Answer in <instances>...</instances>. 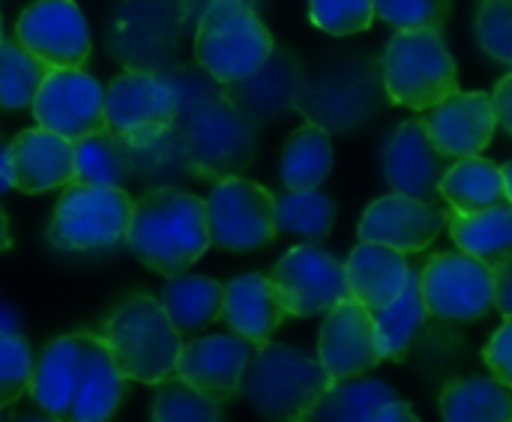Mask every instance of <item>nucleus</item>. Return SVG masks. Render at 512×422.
Returning a JSON list of instances; mask_svg holds the SVG:
<instances>
[{"label": "nucleus", "instance_id": "1", "mask_svg": "<svg viewBox=\"0 0 512 422\" xmlns=\"http://www.w3.org/2000/svg\"><path fill=\"white\" fill-rule=\"evenodd\" d=\"M210 243L207 201L198 195L177 186H159L135 201L126 246L144 267L162 276L186 273Z\"/></svg>", "mask_w": 512, "mask_h": 422}, {"label": "nucleus", "instance_id": "2", "mask_svg": "<svg viewBox=\"0 0 512 422\" xmlns=\"http://www.w3.org/2000/svg\"><path fill=\"white\" fill-rule=\"evenodd\" d=\"M330 387L333 375L318 357L276 342H264L252 351L240 381V393L258 414L288 422L309 420Z\"/></svg>", "mask_w": 512, "mask_h": 422}, {"label": "nucleus", "instance_id": "3", "mask_svg": "<svg viewBox=\"0 0 512 422\" xmlns=\"http://www.w3.org/2000/svg\"><path fill=\"white\" fill-rule=\"evenodd\" d=\"M99 336L129 381L156 387L177 372L183 336L171 324L162 300L150 294H132L126 303H120L102 324Z\"/></svg>", "mask_w": 512, "mask_h": 422}, {"label": "nucleus", "instance_id": "4", "mask_svg": "<svg viewBox=\"0 0 512 422\" xmlns=\"http://www.w3.org/2000/svg\"><path fill=\"white\" fill-rule=\"evenodd\" d=\"M273 51L276 39L249 0H213L195 21V60L216 84L255 75Z\"/></svg>", "mask_w": 512, "mask_h": 422}, {"label": "nucleus", "instance_id": "5", "mask_svg": "<svg viewBox=\"0 0 512 422\" xmlns=\"http://www.w3.org/2000/svg\"><path fill=\"white\" fill-rule=\"evenodd\" d=\"M255 147V120H249L228 93H213L189 108L180 150L186 168H192L198 177L213 183L237 177L249 168Z\"/></svg>", "mask_w": 512, "mask_h": 422}, {"label": "nucleus", "instance_id": "6", "mask_svg": "<svg viewBox=\"0 0 512 422\" xmlns=\"http://www.w3.org/2000/svg\"><path fill=\"white\" fill-rule=\"evenodd\" d=\"M384 96L411 111H429L459 90L456 60L438 30H399L381 57Z\"/></svg>", "mask_w": 512, "mask_h": 422}, {"label": "nucleus", "instance_id": "7", "mask_svg": "<svg viewBox=\"0 0 512 422\" xmlns=\"http://www.w3.org/2000/svg\"><path fill=\"white\" fill-rule=\"evenodd\" d=\"M135 201L120 186L69 183L54 207L48 243L60 252H105L126 243Z\"/></svg>", "mask_w": 512, "mask_h": 422}, {"label": "nucleus", "instance_id": "8", "mask_svg": "<svg viewBox=\"0 0 512 422\" xmlns=\"http://www.w3.org/2000/svg\"><path fill=\"white\" fill-rule=\"evenodd\" d=\"M180 99L168 78L147 69H126L105 87V132L129 150H147L174 132Z\"/></svg>", "mask_w": 512, "mask_h": 422}, {"label": "nucleus", "instance_id": "9", "mask_svg": "<svg viewBox=\"0 0 512 422\" xmlns=\"http://www.w3.org/2000/svg\"><path fill=\"white\" fill-rule=\"evenodd\" d=\"M381 105L378 72L372 60L339 54L336 63L306 78L297 93V111L327 132H351L363 126Z\"/></svg>", "mask_w": 512, "mask_h": 422}, {"label": "nucleus", "instance_id": "10", "mask_svg": "<svg viewBox=\"0 0 512 422\" xmlns=\"http://www.w3.org/2000/svg\"><path fill=\"white\" fill-rule=\"evenodd\" d=\"M186 30L183 0H120L108 27V48L129 69H168Z\"/></svg>", "mask_w": 512, "mask_h": 422}, {"label": "nucleus", "instance_id": "11", "mask_svg": "<svg viewBox=\"0 0 512 422\" xmlns=\"http://www.w3.org/2000/svg\"><path fill=\"white\" fill-rule=\"evenodd\" d=\"M207 219L213 243L228 252H255L279 234L276 198L240 174L216 180L207 198Z\"/></svg>", "mask_w": 512, "mask_h": 422}, {"label": "nucleus", "instance_id": "12", "mask_svg": "<svg viewBox=\"0 0 512 422\" xmlns=\"http://www.w3.org/2000/svg\"><path fill=\"white\" fill-rule=\"evenodd\" d=\"M429 315L441 321H477L495 306L492 267L468 252H438L420 270Z\"/></svg>", "mask_w": 512, "mask_h": 422}, {"label": "nucleus", "instance_id": "13", "mask_svg": "<svg viewBox=\"0 0 512 422\" xmlns=\"http://www.w3.org/2000/svg\"><path fill=\"white\" fill-rule=\"evenodd\" d=\"M285 312L291 318H312L330 312L348 294L345 264L318 246H294L270 276Z\"/></svg>", "mask_w": 512, "mask_h": 422}, {"label": "nucleus", "instance_id": "14", "mask_svg": "<svg viewBox=\"0 0 512 422\" xmlns=\"http://www.w3.org/2000/svg\"><path fill=\"white\" fill-rule=\"evenodd\" d=\"M30 111L39 126L78 141L105 132V87L81 69H48Z\"/></svg>", "mask_w": 512, "mask_h": 422}, {"label": "nucleus", "instance_id": "15", "mask_svg": "<svg viewBox=\"0 0 512 422\" xmlns=\"http://www.w3.org/2000/svg\"><path fill=\"white\" fill-rule=\"evenodd\" d=\"M15 36L48 69H81L90 57V30L75 0H36L18 21Z\"/></svg>", "mask_w": 512, "mask_h": 422}, {"label": "nucleus", "instance_id": "16", "mask_svg": "<svg viewBox=\"0 0 512 422\" xmlns=\"http://www.w3.org/2000/svg\"><path fill=\"white\" fill-rule=\"evenodd\" d=\"M318 360L333 375V381L360 378L375 369L384 357L378 348L372 309L354 297L336 303L318 333Z\"/></svg>", "mask_w": 512, "mask_h": 422}, {"label": "nucleus", "instance_id": "17", "mask_svg": "<svg viewBox=\"0 0 512 422\" xmlns=\"http://www.w3.org/2000/svg\"><path fill=\"white\" fill-rule=\"evenodd\" d=\"M447 153L432 141L423 117L405 120L396 126V132L387 138L384 147V174L393 192L420 198L426 204H435L441 198V180L447 165Z\"/></svg>", "mask_w": 512, "mask_h": 422}, {"label": "nucleus", "instance_id": "18", "mask_svg": "<svg viewBox=\"0 0 512 422\" xmlns=\"http://www.w3.org/2000/svg\"><path fill=\"white\" fill-rule=\"evenodd\" d=\"M423 123L432 141L450 159H465V156L483 153L492 144L495 129H498V111L489 93L453 90L447 99L429 108Z\"/></svg>", "mask_w": 512, "mask_h": 422}, {"label": "nucleus", "instance_id": "19", "mask_svg": "<svg viewBox=\"0 0 512 422\" xmlns=\"http://www.w3.org/2000/svg\"><path fill=\"white\" fill-rule=\"evenodd\" d=\"M444 225H447L444 213L435 210V204L393 192L366 207L357 234H360V240L384 243L405 255H417L435 243V237L441 234Z\"/></svg>", "mask_w": 512, "mask_h": 422}, {"label": "nucleus", "instance_id": "20", "mask_svg": "<svg viewBox=\"0 0 512 422\" xmlns=\"http://www.w3.org/2000/svg\"><path fill=\"white\" fill-rule=\"evenodd\" d=\"M252 342L243 336H204L189 345H183L177 372L183 381H189L195 390L216 402H228L240 393V381L246 372V363L252 357Z\"/></svg>", "mask_w": 512, "mask_h": 422}, {"label": "nucleus", "instance_id": "21", "mask_svg": "<svg viewBox=\"0 0 512 422\" xmlns=\"http://www.w3.org/2000/svg\"><path fill=\"white\" fill-rule=\"evenodd\" d=\"M12 171L15 189L27 195H39L48 189H63L75 183V141L45 129H21L12 141Z\"/></svg>", "mask_w": 512, "mask_h": 422}, {"label": "nucleus", "instance_id": "22", "mask_svg": "<svg viewBox=\"0 0 512 422\" xmlns=\"http://www.w3.org/2000/svg\"><path fill=\"white\" fill-rule=\"evenodd\" d=\"M126 384L129 378L117 369L105 339L99 333H81V369L69 422L108 420L120 408Z\"/></svg>", "mask_w": 512, "mask_h": 422}, {"label": "nucleus", "instance_id": "23", "mask_svg": "<svg viewBox=\"0 0 512 422\" xmlns=\"http://www.w3.org/2000/svg\"><path fill=\"white\" fill-rule=\"evenodd\" d=\"M345 279H348V294L375 312L393 303L405 291L411 279V267L405 252L384 243L360 240V246L345 261Z\"/></svg>", "mask_w": 512, "mask_h": 422}, {"label": "nucleus", "instance_id": "24", "mask_svg": "<svg viewBox=\"0 0 512 422\" xmlns=\"http://www.w3.org/2000/svg\"><path fill=\"white\" fill-rule=\"evenodd\" d=\"M291 318L270 282V276L246 273L225 285V306L222 321L243 339H249L255 348L270 342V336L282 327V321Z\"/></svg>", "mask_w": 512, "mask_h": 422}, {"label": "nucleus", "instance_id": "25", "mask_svg": "<svg viewBox=\"0 0 512 422\" xmlns=\"http://www.w3.org/2000/svg\"><path fill=\"white\" fill-rule=\"evenodd\" d=\"M228 87H237V90H225L231 96V102L249 120L261 123V120H273L297 105L303 75L291 54L273 51L255 75H249L237 84H228Z\"/></svg>", "mask_w": 512, "mask_h": 422}, {"label": "nucleus", "instance_id": "26", "mask_svg": "<svg viewBox=\"0 0 512 422\" xmlns=\"http://www.w3.org/2000/svg\"><path fill=\"white\" fill-rule=\"evenodd\" d=\"M81 369V333L60 336L45 345L33 366L30 399L54 420H69Z\"/></svg>", "mask_w": 512, "mask_h": 422}, {"label": "nucleus", "instance_id": "27", "mask_svg": "<svg viewBox=\"0 0 512 422\" xmlns=\"http://www.w3.org/2000/svg\"><path fill=\"white\" fill-rule=\"evenodd\" d=\"M444 222H447V231L453 237V243L492 264L504 255L512 252V204H495V207H486V210H456V207H447L444 213Z\"/></svg>", "mask_w": 512, "mask_h": 422}, {"label": "nucleus", "instance_id": "28", "mask_svg": "<svg viewBox=\"0 0 512 422\" xmlns=\"http://www.w3.org/2000/svg\"><path fill=\"white\" fill-rule=\"evenodd\" d=\"M162 306L180 336H192L222 318L225 285L207 276H168L162 291Z\"/></svg>", "mask_w": 512, "mask_h": 422}, {"label": "nucleus", "instance_id": "29", "mask_svg": "<svg viewBox=\"0 0 512 422\" xmlns=\"http://www.w3.org/2000/svg\"><path fill=\"white\" fill-rule=\"evenodd\" d=\"M375 315V333H378V348H381V357L384 360H393V363H402L408 357V351L414 348L426 318H429V309H426V300H423V285H420V273L411 270V279L405 285V291L372 312Z\"/></svg>", "mask_w": 512, "mask_h": 422}, {"label": "nucleus", "instance_id": "30", "mask_svg": "<svg viewBox=\"0 0 512 422\" xmlns=\"http://www.w3.org/2000/svg\"><path fill=\"white\" fill-rule=\"evenodd\" d=\"M333 171V141L330 132L318 123H306L282 147L279 177L285 189H321V183Z\"/></svg>", "mask_w": 512, "mask_h": 422}, {"label": "nucleus", "instance_id": "31", "mask_svg": "<svg viewBox=\"0 0 512 422\" xmlns=\"http://www.w3.org/2000/svg\"><path fill=\"white\" fill-rule=\"evenodd\" d=\"M441 198L456 210H486L507 201L504 171L492 162L477 156L456 159L441 180Z\"/></svg>", "mask_w": 512, "mask_h": 422}, {"label": "nucleus", "instance_id": "32", "mask_svg": "<svg viewBox=\"0 0 512 422\" xmlns=\"http://www.w3.org/2000/svg\"><path fill=\"white\" fill-rule=\"evenodd\" d=\"M447 422H512V390L498 378H465L441 390Z\"/></svg>", "mask_w": 512, "mask_h": 422}, {"label": "nucleus", "instance_id": "33", "mask_svg": "<svg viewBox=\"0 0 512 422\" xmlns=\"http://www.w3.org/2000/svg\"><path fill=\"white\" fill-rule=\"evenodd\" d=\"M396 390L384 381H333V387L324 393V399L315 405L309 420L315 422H375V414L396 402Z\"/></svg>", "mask_w": 512, "mask_h": 422}, {"label": "nucleus", "instance_id": "34", "mask_svg": "<svg viewBox=\"0 0 512 422\" xmlns=\"http://www.w3.org/2000/svg\"><path fill=\"white\" fill-rule=\"evenodd\" d=\"M45 72L48 66L27 45H21L18 36L3 39L0 42V108L3 111L30 108Z\"/></svg>", "mask_w": 512, "mask_h": 422}, {"label": "nucleus", "instance_id": "35", "mask_svg": "<svg viewBox=\"0 0 512 422\" xmlns=\"http://www.w3.org/2000/svg\"><path fill=\"white\" fill-rule=\"evenodd\" d=\"M129 147L111 132H93L75 141V180L93 186H120L129 177Z\"/></svg>", "mask_w": 512, "mask_h": 422}, {"label": "nucleus", "instance_id": "36", "mask_svg": "<svg viewBox=\"0 0 512 422\" xmlns=\"http://www.w3.org/2000/svg\"><path fill=\"white\" fill-rule=\"evenodd\" d=\"M336 222L333 198L321 189H288L282 198H276V228L285 234H303V237H327Z\"/></svg>", "mask_w": 512, "mask_h": 422}, {"label": "nucleus", "instance_id": "37", "mask_svg": "<svg viewBox=\"0 0 512 422\" xmlns=\"http://www.w3.org/2000/svg\"><path fill=\"white\" fill-rule=\"evenodd\" d=\"M150 414L156 422H216L222 417V402L204 396L180 375H171L156 384Z\"/></svg>", "mask_w": 512, "mask_h": 422}, {"label": "nucleus", "instance_id": "38", "mask_svg": "<svg viewBox=\"0 0 512 422\" xmlns=\"http://www.w3.org/2000/svg\"><path fill=\"white\" fill-rule=\"evenodd\" d=\"M33 354L18 333H0V408L15 405L30 393Z\"/></svg>", "mask_w": 512, "mask_h": 422}, {"label": "nucleus", "instance_id": "39", "mask_svg": "<svg viewBox=\"0 0 512 422\" xmlns=\"http://www.w3.org/2000/svg\"><path fill=\"white\" fill-rule=\"evenodd\" d=\"M309 18L330 36H354L378 18L375 0H309Z\"/></svg>", "mask_w": 512, "mask_h": 422}, {"label": "nucleus", "instance_id": "40", "mask_svg": "<svg viewBox=\"0 0 512 422\" xmlns=\"http://www.w3.org/2000/svg\"><path fill=\"white\" fill-rule=\"evenodd\" d=\"M474 30L480 48L512 69V0H480Z\"/></svg>", "mask_w": 512, "mask_h": 422}, {"label": "nucleus", "instance_id": "41", "mask_svg": "<svg viewBox=\"0 0 512 422\" xmlns=\"http://www.w3.org/2000/svg\"><path fill=\"white\" fill-rule=\"evenodd\" d=\"M378 18L399 30H444L450 0H375Z\"/></svg>", "mask_w": 512, "mask_h": 422}, {"label": "nucleus", "instance_id": "42", "mask_svg": "<svg viewBox=\"0 0 512 422\" xmlns=\"http://www.w3.org/2000/svg\"><path fill=\"white\" fill-rule=\"evenodd\" d=\"M483 360L489 366V372L512 390V318H507L495 336L489 339V345L483 348Z\"/></svg>", "mask_w": 512, "mask_h": 422}, {"label": "nucleus", "instance_id": "43", "mask_svg": "<svg viewBox=\"0 0 512 422\" xmlns=\"http://www.w3.org/2000/svg\"><path fill=\"white\" fill-rule=\"evenodd\" d=\"M492 279H495V309L504 315V318H512V252L492 261Z\"/></svg>", "mask_w": 512, "mask_h": 422}, {"label": "nucleus", "instance_id": "44", "mask_svg": "<svg viewBox=\"0 0 512 422\" xmlns=\"http://www.w3.org/2000/svg\"><path fill=\"white\" fill-rule=\"evenodd\" d=\"M492 99H495L498 123H501V126H504V129L512 135V72L498 81V87H495Z\"/></svg>", "mask_w": 512, "mask_h": 422}, {"label": "nucleus", "instance_id": "45", "mask_svg": "<svg viewBox=\"0 0 512 422\" xmlns=\"http://www.w3.org/2000/svg\"><path fill=\"white\" fill-rule=\"evenodd\" d=\"M414 420H417V414H414L402 399H396V402L384 405V408L375 414V422H414Z\"/></svg>", "mask_w": 512, "mask_h": 422}, {"label": "nucleus", "instance_id": "46", "mask_svg": "<svg viewBox=\"0 0 512 422\" xmlns=\"http://www.w3.org/2000/svg\"><path fill=\"white\" fill-rule=\"evenodd\" d=\"M15 189V171H12V150L6 141H0V195Z\"/></svg>", "mask_w": 512, "mask_h": 422}, {"label": "nucleus", "instance_id": "47", "mask_svg": "<svg viewBox=\"0 0 512 422\" xmlns=\"http://www.w3.org/2000/svg\"><path fill=\"white\" fill-rule=\"evenodd\" d=\"M213 0H183V15H186V27H195V21L201 18V12L210 6ZM258 6V0H249Z\"/></svg>", "mask_w": 512, "mask_h": 422}, {"label": "nucleus", "instance_id": "48", "mask_svg": "<svg viewBox=\"0 0 512 422\" xmlns=\"http://www.w3.org/2000/svg\"><path fill=\"white\" fill-rule=\"evenodd\" d=\"M0 333H18V315L6 306H0Z\"/></svg>", "mask_w": 512, "mask_h": 422}, {"label": "nucleus", "instance_id": "49", "mask_svg": "<svg viewBox=\"0 0 512 422\" xmlns=\"http://www.w3.org/2000/svg\"><path fill=\"white\" fill-rule=\"evenodd\" d=\"M12 246V237H9V222H6V213L0 210V252H9Z\"/></svg>", "mask_w": 512, "mask_h": 422}, {"label": "nucleus", "instance_id": "50", "mask_svg": "<svg viewBox=\"0 0 512 422\" xmlns=\"http://www.w3.org/2000/svg\"><path fill=\"white\" fill-rule=\"evenodd\" d=\"M501 171H504V189H507V201L512 204V159L507 162V165H504V168H501Z\"/></svg>", "mask_w": 512, "mask_h": 422}, {"label": "nucleus", "instance_id": "51", "mask_svg": "<svg viewBox=\"0 0 512 422\" xmlns=\"http://www.w3.org/2000/svg\"><path fill=\"white\" fill-rule=\"evenodd\" d=\"M3 39H6V36H3V21H0V42H3Z\"/></svg>", "mask_w": 512, "mask_h": 422}, {"label": "nucleus", "instance_id": "52", "mask_svg": "<svg viewBox=\"0 0 512 422\" xmlns=\"http://www.w3.org/2000/svg\"><path fill=\"white\" fill-rule=\"evenodd\" d=\"M0 411H3V408H0Z\"/></svg>", "mask_w": 512, "mask_h": 422}]
</instances>
